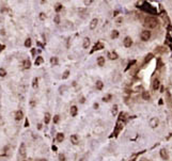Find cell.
Masks as SVG:
<instances>
[{
  "instance_id": "cell-1",
  "label": "cell",
  "mask_w": 172,
  "mask_h": 161,
  "mask_svg": "<svg viewBox=\"0 0 172 161\" xmlns=\"http://www.w3.org/2000/svg\"><path fill=\"white\" fill-rule=\"evenodd\" d=\"M158 25V20L153 16H146L145 19H144V26L146 28H150V29H154L156 28Z\"/></svg>"
},
{
  "instance_id": "cell-2",
  "label": "cell",
  "mask_w": 172,
  "mask_h": 161,
  "mask_svg": "<svg viewBox=\"0 0 172 161\" xmlns=\"http://www.w3.org/2000/svg\"><path fill=\"white\" fill-rule=\"evenodd\" d=\"M151 35H152V34H151V32L149 31V30H144V31L141 32L140 38L143 42H146V41H149L151 38Z\"/></svg>"
},
{
  "instance_id": "cell-3",
  "label": "cell",
  "mask_w": 172,
  "mask_h": 161,
  "mask_svg": "<svg viewBox=\"0 0 172 161\" xmlns=\"http://www.w3.org/2000/svg\"><path fill=\"white\" fill-rule=\"evenodd\" d=\"M123 44H124V46L126 48H129L130 46L133 45V40L129 38V36H126L124 38V41H123Z\"/></svg>"
},
{
  "instance_id": "cell-4",
  "label": "cell",
  "mask_w": 172,
  "mask_h": 161,
  "mask_svg": "<svg viewBox=\"0 0 172 161\" xmlns=\"http://www.w3.org/2000/svg\"><path fill=\"white\" fill-rule=\"evenodd\" d=\"M159 86H160V81H159V79H154L153 80V83H152V89L154 90V91H156V90L159 89Z\"/></svg>"
},
{
  "instance_id": "cell-5",
  "label": "cell",
  "mask_w": 172,
  "mask_h": 161,
  "mask_svg": "<svg viewBox=\"0 0 172 161\" xmlns=\"http://www.w3.org/2000/svg\"><path fill=\"white\" fill-rule=\"evenodd\" d=\"M19 155L22 157H25L26 156V144L25 143H22L20 144V147H19Z\"/></svg>"
},
{
  "instance_id": "cell-6",
  "label": "cell",
  "mask_w": 172,
  "mask_h": 161,
  "mask_svg": "<svg viewBox=\"0 0 172 161\" xmlns=\"http://www.w3.org/2000/svg\"><path fill=\"white\" fill-rule=\"evenodd\" d=\"M158 124H159V121H158L157 117H153V118L150 121V126H151V127H153V128L157 127Z\"/></svg>"
},
{
  "instance_id": "cell-7",
  "label": "cell",
  "mask_w": 172,
  "mask_h": 161,
  "mask_svg": "<svg viewBox=\"0 0 172 161\" xmlns=\"http://www.w3.org/2000/svg\"><path fill=\"white\" fill-rule=\"evenodd\" d=\"M97 24H98V19L97 18H93L92 20H91V22H90V29H95L96 28V26H97Z\"/></svg>"
},
{
  "instance_id": "cell-8",
  "label": "cell",
  "mask_w": 172,
  "mask_h": 161,
  "mask_svg": "<svg viewBox=\"0 0 172 161\" xmlns=\"http://www.w3.org/2000/svg\"><path fill=\"white\" fill-rule=\"evenodd\" d=\"M22 117H24V113H22V111H20V110L16 111V113H15V119L16 121H20Z\"/></svg>"
},
{
  "instance_id": "cell-9",
  "label": "cell",
  "mask_w": 172,
  "mask_h": 161,
  "mask_svg": "<svg viewBox=\"0 0 172 161\" xmlns=\"http://www.w3.org/2000/svg\"><path fill=\"white\" fill-rule=\"evenodd\" d=\"M160 156H161V158L164 160H168L169 159V155H168V153H167L166 149H161V150H160Z\"/></svg>"
},
{
  "instance_id": "cell-10",
  "label": "cell",
  "mask_w": 172,
  "mask_h": 161,
  "mask_svg": "<svg viewBox=\"0 0 172 161\" xmlns=\"http://www.w3.org/2000/svg\"><path fill=\"white\" fill-rule=\"evenodd\" d=\"M123 128V125H121V121H119L118 122V124H117V128H116V130H114V133H113V135H117L119 132H120V130Z\"/></svg>"
},
{
  "instance_id": "cell-11",
  "label": "cell",
  "mask_w": 172,
  "mask_h": 161,
  "mask_svg": "<svg viewBox=\"0 0 172 161\" xmlns=\"http://www.w3.org/2000/svg\"><path fill=\"white\" fill-rule=\"evenodd\" d=\"M70 140H71V142H72L73 144H78V142H79V140H78V137H77L76 134H73V135H71V138H70Z\"/></svg>"
},
{
  "instance_id": "cell-12",
  "label": "cell",
  "mask_w": 172,
  "mask_h": 161,
  "mask_svg": "<svg viewBox=\"0 0 172 161\" xmlns=\"http://www.w3.org/2000/svg\"><path fill=\"white\" fill-rule=\"evenodd\" d=\"M77 112H78V109H77L76 106H73V107H71V110H70V113L72 116H76Z\"/></svg>"
},
{
  "instance_id": "cell-13",
  "label": "cell",
  "mask_w": 172,
  "mask_h": 161,
  "mask_svg": "<svg viewBox=\"0 0 172 161\" xmlns=\"http://www.w3.org/2000/svg\"><path fill=\"white\" fill-rule=\"evenodd\" d=\"M103 48H104V45H103V43L98 42V43H96V44L94 45L93 51H94V50H100V49H103Z\"/></svg>"
},
{
  "instance_id": "cell-14",
  "label": "cell",
  "mask_w": 172,
  "mask_h": 161,
  "mask_svg": "<svg viewBox=\"0 0 172 161\" xmlns=\"http://www.w3.org/2000/svg\"><path fill=\"white\" fill-rule=\"evenodd\" d=\"M22 66H24L25 70H28V68H30V66H31L30 60H25L24 63H22Z\"/></svg>"
},
{
  "instance_id": "cell-15",
  "label": "cell",
  "mask_w": 172,
  "mask_h": 161,
  "mask_svg": "<svg viewBox=\"0 0 172 161\" xmlns=\"http://www.w3.org/2000/svg\"><path fill=\"white\" fill-rule=\"evenodd\" d=\"M97 64H98V66H104L105 65V58L104 57H98L97 58Z\"/></svg>"
},
{
  "instance_id": "cell-16",
  "label": "cell",
  "mask_w": 172,
  "mask_h": 161,
  "mask_svg": "<svg viewBox=\"0 0 172 161\" xmlns=\"http://www.w3.org/2000/svg\"><path fill=\"white\" fill-rule=\"evenodd\" d=\"M82 46H83L84 49H88L89 48V46H90V40H89L88 38H86L83 40V44H82Z\"/></svg>"
},
{
  "instance_id": "cell-17",
  "label": "cell",
  "mask_w": 172,
  "mask_h": 161,
  "mask_svg": "<svg viewBox=\"0 0 172 161\" xmlns=\"http://www.w3.org/2000/svg\"><path fill=\"white\" fill-rule=\"evenodd\" d=\"M108 57L111 60H117L118 59V54H117V52L116 51H112V52H109L108 54Z\"/></svg>"
},
{
  "instance_id": "cell-18",
  "label": "cell",
  "mask_w": 172,
  "mask_h": 161,
  "mask_svg": "<svg viewBox=\"0 0 172 161\" xmlns=\"http://www.w3.org/2000/svg\"><path fill=\"white\" fill-rule=\"evenodd\" d=\"M142 98H143L144 100H149V99H150V93H149V92H146V91L142 92Z\"/></svg>"
},
{
  "instance_id": "cell-19",
  "label": "cell",
  "mask_w": 172,
  "mask_h": 161,
  "mask_svg": "<svg viewBox=\"0 0 172 161\" xmlns=\"http://www.w3.org/2000/svg\"><path fill=\"white\" fill-rule=\"evenodd\" d=\"M50 113H48V112H46L45 113V116H44V122H45V124H48L50 122Z\"/></svg>"
},
{
  "instance_id": "cell-20",
  "label": "cell",
  "mask_w": 172,
  "mask_h": 161,
  "mask_svg": "<svg viewBox=\"0 0 172 161\" xmlns=\"http://www.w3.org/2000/svg\"><path fill=\"white\" fill-rule=\"evenodd\" d=\"M103 86H104V83H103L100 80H98V81H96V89L97 90H102Z\"/></svg>"
},
{
  "instance_id": "cell-21",
  "label": "cell",
  "mask_w": 172,
  "mask_h": 161,
  "mask_svg": "<svg viewBox=\"0 0 172 161\" xmlns=\"http://www.w3.org/2000/svg\"><path fill=\"white\" fill-rule=\"evenodd\" d=\"M63 140H64V134L63 133H58V134H57V141L62 142Z\"/></svg>"
},
{
  "instance_id": "cell-22",
  "label": "cell",
  "mask_w": 172,
  "mask_h": 161,
  "mask_svg": "<svg viewBox=\"0 0 172 161\" xmlns=\"http://www.w3.org/2000/svg\"><path fill=\"white\" fill-rule=\"evenodd\" d=\"M43 63V58L42 57H38L35 60V65H40V64Z\"/></svg>"
},
{
  "instance_id": "cell-23",
  "label": "cell",
  "mask_w": 172,
  "mask_h": 161,
  "mask_svg": "<svg viewBox=\"0 0 172 161\" xmlns=\"http://www.w3.org/2000/svg\"><path fill=\"white\" fill-rule=\"evenodd\" d=\"M153 58V54H149L148 56L145 57V59H144V63H146V62H149V61H151Z\"/></svg>"
},
{
  "instance_id": "cell-24",
  "label": "cell",
  "mask_w": 172,
  "mask_h": 161,
  "mask_svg": "<svg viewBox=\"0 0 172 161\" xmlns=\"http://www.w3.org/2000/svg\"><path fill=\"white\" fill-rule=\"evenodd\" d=\"M119 36V32L117 31V30H113V31H112V33H111V38H117Z\"/></svg>"
},
{
  "instance_id": "cell-25",
  "label": "cell",
  "mask_w": 172,
  "mask_h": 161,
  "mask_svg": "<svg viewBox=\"0 0 172 161\" xmlns=\"http://www.w3.org/2000/svg\"><path fill=\"white\" fill-rule=\"evenodd\" d=\"M38 81H39V80H38V78H34V79H33V82H32V86H33V88H34V89H36V88H38Z\"/></svg>"
},
{
  "instance_id": "cell-26",
  "label": "cell",
  "mask_w": 172,
  "mask_h": 161,
  "mask_svg": "<svg viewBox=\"0 0 172 161\" xmlns=\"http://www.w3.org/2000/svg\"><path fill=\"white\" fill-rule=\"evenodd\" d=\"M6 75V72L4 68H0V77H4Z\"/></svg>"
},
{
  "instance_id": "cell-27",
  "label": "cell",
  "mask_w": 172,
  "mask_h": 161,
  "mask_svg": "<svg viewBox=\"0 0 172 161\" xmlns=\"http://www.w3.org/2000/svg\"><path fill=\"white\" fill-rule=\"evenodd\" d=\"M50 63H51L52 65H56V64L58 63V59L57 58H51L50 59Z\"/></svg>"
},
{
  "instance_id": "cell-28",
  "label": "cell",
  "mask_w": 172,
  "mask_h": 161,
  "mask_svg": "<svg viewBox=\"0 0 172 161\" xmlns=\"http://www.w3.org/2000/svg\"><path fill=\"white\" fill-rule=\"evenodd\" d=\"M117 112H118V106L114 105V106H113V108H112V114H113V115H116Z\"/></svg>"
},
{
  "instance_id": "cell-29",
  "label": "cell",
  "mask_w": 172,
  "mask_h": 161,
  "mask_svg": "<svg viewBox=\"0 0 172 161\" xmlns=\"http://www.w3.org/2000/svg\"><path fill=\"white\" fill-rule=\"evenodd\" d=\"M25 46H26V47H30L31 46V40L30 38H27L26 40V42H25Z\"/></svg>"
},
{
  "instance_id": "cell-30",
  "label": "cell",
  "mask_w": 172,
  "mask_h": 161,
  "mask_svg": "<svg viewBox=\"0 0 172 161\" xmlns=\"http://www.w3.org/2000/svg\"><path fill=\"white\" fill-rule=\"evenodd\" d=\"M61 10H62V4H61V3H58V4L56 5V11H57V12H60Z\"/></svg>"
},
{
  "instance_id": "cell-31",
  "label": "cell",
  "mask_w": 172,
  "mask_h": 161,
  "mask_svg": "<svg viewBox=\"0 0 172 161\" xmlns=\"http://www.w3.org/2000/svg\"><path fill=\"white\" fill-rule=\"evenodd\" d=\"M68 75H70V70H65V72L63 73V76H62V78H63V79H66V78L68 77Z\"/></svg>"
},
{
  "instance_id": "cell-32",
  "label": "cell",
  "mask_w": 172,
  "mask_h": 161,
  "mask_svg": "<svg viewBox=\"0 0 172 161\" xmlns=\"http://www.w3.org/2000/svg\"><path fill=\"white\" fill-rule=\"evenodd\" d=\"M59 119H60V116H59V115H55L54 116V123L57 124L59 122Z\"/></svg>"
},
{
  "instance_id": "cell-33",
  "label": "cell",
  "mask_w": 172,
  "mask_h": 161,
  "mask_svg": "<svg viewBox=\"0 0 172 161\" xmlns=\"http://www.w3.org/2000/svg\"><path fill=\"white\" fill-rule=\"evenodd\" d=\"M59 161H65V156H64L63 154L59 155Z\"/></svg>"
},
{
  "instance_id": "cell-34",
  "label": "cell",
  "mask_w": 172,
  "mask_h": 161,
  "mask_svg": "<svg viewBox=\"0 0 172 161\" xmlns=\"http://www.w3.org/2000/svg\"><path fill=\"white\" fill-rule=\"evenodd\" d=\"M55 22H56V24H60V17H59V15H57L56 17H55Z\"/></svg>"
},
{
  "instance_id": "cell-35",
  "label": "cell",
  "mask_w": 172,
  "mask_h": 161,
  "mask_svg": "<svg viewBox=\"0 0 172 161\" xmlns=\"http://www.w3.org/2000/svg\"><path fill=\"white\" fill-rule=\"evenodd\" d=\"M40 18H41L42 20H44L45 18H46V15H45L44 13H41V14H40Z\"/></svg>"
},
{
  "instance_id": "cell-36",
  "label": "cell",
  "mask_w": 172,
  "mask_h": 161,
  "mask_svg": "<svg viewBox=\"0 0 172 161\" xmlns=\"http://www.w3.org/2000/svg\"><path fill=\"white\" fill-rule=\"evenodd\" d=\"M110 98H111V96L108 95V96H106V97L103 98V100H104V102H108V99H110Z\"/></svg>"
},
{
  "instance_id": "cell-37",
  "label": "cell",
  "mask_w": 172,
  "mask_h": 161,
  "mask_svg": "<svg viewBox=\"0 0 172 161\" xmlns=\"http://www.w3.org/2000/svg\"><path fill=\"white\" fill-rule=\"evenodd\" d=\"M92 3V1H84V4H86V5H89V4H91Z\"/></svg>"
},
{
  "instance_id": "cell-38",
  "label": "cell",
  "mask_w": 172,
  "mask_h": 161,
  "mask_svg": "<svg viewBox=\"0 0 172 161\" xmlns=\"http://www.w3.org/2000/svg\"><path fill=\"white\" fill-rule=\"evenodd\" d=\"M25 126H26V127H28V126H29V122H28V119H26V122H25Z\"/></svg>"
},
{
  "instance_id": "cell-39",
  "label": "cell",
  "mask_w": 172,
  "mask_h": 161,
  "mask_svg": "<svg viewBox=\"0 0 172 161\" xmlns=\"http://www.w3.org/2000/svg\"><path fill=\"white\" fill-rule=\"evenodd\" d=\"M97 107H98V105H97V103H94V108H95V109H96V108H97Z\"/></svg>"
},
{
  "instance_id": "cell-40",
  "label": "cell",
  "mask_w": 172,
  "mask_h": 161,
  "mask_svg": "<svg viewBox=\"0 0 172 161\" xmlns=\"http://www.w3.org/2000/svg\"><path fill=\"white\" fill-rule=\"evenodd\" d=\"M40 161H47L46 159H40Z\"/></svg>"
},
{
  "instance_id": "cell-41",
  "label": "cell",
  "mask_w": 172,
  "mask_h": 161,
  "mask_svg": "<svg viewBox=\"0 0 172 161\" xmlns=\"http://www.w3.org/2000/svg\"><path fill=\"white\" fill-rule=\"evenodd\" d=\"M140 161H148V160H146V159H141Z\"/></svg>"
},
{
  "instance_id": "cell-42",
  "label": "cell",
  "mask_w": 172,
  "mask_h": 161,
  "mask_svg": "<svg viewBox=\"0 0 172 161\" xmlns=\"http://www.w3.org/2000/svg\"><path fill=\"white\" fill-rule=\"evenodd\" d=\"M135 157H136V156H135ZM135 157H134V158H133V159H132V161H136V160H135Z\"/></svg>"
}]
</instances>
